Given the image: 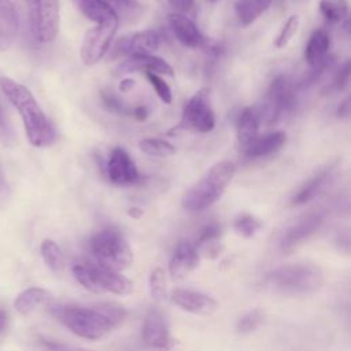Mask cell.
Masks as SVG:
<instances>
[{
  "label": "cell",
  "mask_w": 351,
  "mask_h": 351,
  "mask_svg": "<svg viewBox=\"0 0 351 351\" xmlns=\"http://www.w3.org/2000/svg\"><path fill=\"white\" fill-rule=\"evenodd\" d=\"M143 343L154 351H170L176 341L170 335L166 315L158 307H151L143 321Z\"/></svg>",
  "instance_id": "obj_11"
},
{
  "label": "cell",
  "mask_w": 351,
  "mask_h": 351,
  "mask_svg": "<svg viewBox=\"0 0 351 351\" xmlns=\"http://www.w3.org/2000/svg\"><path fill=\"white\" fill-rule=\"evenodd\" d=\"M265 321V313L261 308H254L239 317L236 322L237 333H251L256 330Z\"/></svg>",
  "instance_id": "obj_31"
},
{
  "label": "cell",
  "mask_w": 351,
  "mask_h": 351,
  "mask_svg": "<svg viewBox=\"0 0 351 351\" xmlns=\"http://www.w3.org/2000/svg\"><path fill=\"white\" fill-rule=\"evenodd\" d=\"M5 328H7V313L3 308H0V335L4 333Z\"/></svg>",
  "instance_id": "obj_44"
},
{
  "label": "cell",
  "mask_w": 351,
  "mask_h": 351,
  "mask_svg": "<svg viewBox=\"0 0 351 351\" xmlns=\"http://www.w3.org/2000/svg\"><path fill=\"white\" fill-rule=\"evenodd\" d=\"M330 173V169H324L321 171H318L317 174H314V177H311L296 193L295 196L292 197L291 203L293 206H300V204H304L307 202H310L311 199H314L319 191L322 189V186L325 185L326 180H328V176Z\"/></svg>",
  "instance_id": "obj_26"
},
{
  "label": "cell",
  "mask_w": 351,
  "mask_h": 351,
  "mask_svg": "<svg viewBox=\"0 0 351 351\" xmlns=\"http://www.w3.org/2000/svg\"><path fill=\"white\" fill-rule=\"evenodd\" d=\"M171 300L182 310L200 315H208L218 308V303L211 296L192 289H174Z\"/></svg>",
  "instance_id": "obj_17"
},
{
  "label": "cell",
  "mask_w": 351,
  "mask_h": 351,
  "mask_svg": "<svg viewBox=\"0 0 351 351\" xmlns=\"http://www.w3.org/2000/svg\"><path fill=\"white\" fill-rule=\"evenodd\" d=\"M261 228L262 222L251 214H241L234 221V229L244 237H252Z\"/></svg>",
  "instance_id": "obj_33"
},
{
  "label": "cell",
  "mask_w": 351,
  "mask_h": 351,
  "mask_svg": "<svg viewBox=\"0 0 351 351\" xmlns=\"http://www.w3.org/2000/svg\"><path fill=\"white\" fill-rule=\"evenodd\" d=\"M0 137H7V125L4 122V118H3V112L0 110Z\"/></svg>",
  "instance_id": "obj_45"
},
{
  "label": "cell",
  "mask_w": 351,
  "mask_h": 351,
  "mask_svg": "<svg viewBox=\"0 0 351 351\" xmlns=\"http://www.w3.org/2000/svg\"><path fill=\"white\" fill-rule=\"evenodd\" d=\"M200 254L191 241H180L170 258L169 271L171 278L181 280L191 274L199 265Z\"/></svg>",
  "instance_id": "obj_16"
},
{
  "label": "cell",
  "mask_w": 351,
  "mask_h": 351,
  "mask_svg": "<svg viewBox=\"0 0 351 351\" xmlns=\"http://www.w3.org/2000/svg\"><path fill=\"white\" fill-rule=\"evenodd\" d=\"M206 1H208V3H215L217 0H206Z\"/></svg>",
  "instance_id": "obj_47"
},
{
  "label": "cell",
  "mask_w": 351,
  "mask_h": 351,
  "mask_svg": "<svg viewBox=\"0 0 351 351\" xmlns=\"http://www.w3.org/2000/svg\"><path fill=\"white\" fill-rule=\"evenodd\" d=\"M89 250L96 262L117 271L128 269L133 252L125 236L115 228H104L89 239Z\"/></svg>",
  "instance_id": "obj_5"
},
{
  "label": "cell",
  "mask_w": 351,
  "mask_h": 351,
  "mask_svg": "<svg viewBox=\"0 0 351 351\" xmlns=\"http://www.w3.org/2000/svg\"><path fill=\"white\" fill-rule=\"evenodd\" d=\"M104 173L108 181L118 186L134 185L140 181V174L136 163L122 147H115L111 149L106 162Z\"/></svg>",
  "instance_id": "obj_14"
},
{
  "label": "cell",
  "mask_w": 351,
  "mask_h": 351,
  "mask_svg": "<svg viewBox=\"0 0 351 351\" xmlns=\"http://www.w3.org/2000/svg\"><path fill=\"white\" fill-rule=\"evenodd\" d=\"M138 148L141 152L155 156V158H167L176 154V147L163 138L147 137L138 143Z\"/></svg>",
  "instance_id": "obj_28"
},
{
  "label": "cell",
  "mask_w": 351,
  "mask_h": 351,
  "mask_svg": "<svg viewBox=\"0 0 351 351\" xmlns=\"http://www.w3.org/2000/svg\"><path fill=\"white\" fill-rule=\"evenodd\" d=\"M271 4V0H237L234 4L236 15L243 26L254 23Z\"/></svg>",
  "instance_id": "obj_25"
},
{
  "label": "cell",
  "mask_w": 351,
  "mask_h": 351,
  "mask_svg": "<svg viewBox=\"0 0 351 351\" xmlns=\"http://www.w3.org/2000/svg\"><path fill=\"white\" fill-rule=\"evenodd\" d=\"M324 276L321 269L314 263H289L270 270L265 276V284L271 291L298 296L308 295L321 288Z\"/></svg>",
  "instance_id": "obj_3"
},
{
  "label": "cell",
  "mask_w": 351,
  "mask_h": 351,
  "mask_svg": "<svg viewBox=\"0 0 351 351\" xmlns=\"http://www.w3.org/2000/svg\"><path fill=\"white\" fill-rule=\"evenodd\" d=\"M319 11L329 23H339L348 14L347 0H319Z\"/></svg>",
  "instance_id": "obj_30"
},
{
  "label": "cell",
  "mask_w": 351,
  "mask_h": 351,
  "mask_svg": "<svg viewBox=\"0 0 351 351\" xmlns=\"http://www.w3.org/2000/svg\"><path fill=\"white\" fill-rule=\"evenodd\" d=\"M136 85V81L133 78H123L119 82V90L121 92H129Z\"/></svg>",
  "instance_id": "obj_43"
},
{
  "label": "cell",
  "mask_w": 351,
  "mask_h": 351,
  "mask_svg": "<svg viewBox=\"0 0 351 351\" xmlns=\"http://www.w3.org/2000/svg\"><path fill=\"white\" fill-rule=\"evenodd\" d=\"M287 141V134L282 130H276L271 133H266L262 136H256L252 141H250L243 149L244 156L250 159H258L269 156L281 149V147Z\"/></svg>",
  "instance_id": "obj_20"
},
{
  "label": "cell",
  "mask_w": 351,
  "mask_h": 351,
  "mask_svg": "<svg viewBox=\"0 0 351 351\" xmlns=\"http://www.w3.org/2000/svg\"><path fill=\"white\" fill-rule=\"evenodd\" d=\"M141 214H143V211H141L138 207H132V208L129 210V215H132V217H134V218H138Z\"/></svg>",
  "instance_id": "obj_46"
},
{
  "label": "cell",
  "mask_w": 351,
  "mask_h": 351,
  "mask_svg": "<svg viewBox=\"0 0 351 351\" xmlns=\"http://www.w3.org/2000/svg\"><path fill=\"white\" fill-rule=\"evenodd\" d=\"M325 217L322 213H308L292 223L280 239V250L284 254H291L306 243L322 226Z\"/></svg>",
  "instance_id": "obj_13"
},
{
  "label": "cell",
  "mask_w": 351,
  "mask_h": 351,
  "mask_svg": "<svg viewBox=\"0 0 351 351\" xmlns=\"http://www.w3.org/2000/svg\"><path fill=\"white\" fill-rule=\"evenodd\" d=\"M221 236V226L215 222L206 225L202 232L197 236V240L195 243L196 250L199 251V254H203L208 258H215L218 256L221 247L218 244Z\"/></svg>",
  "instance_id": "obj_24"
},
{
  "label": "cell",
  "mask_w": 351,
  "mask_h": 351,
  "mask_svg": "<svg viewBox=\"0 0 351 351\" xmlns=\"http://www.w3.org/2000/svg\"><path fill=\"white\" fill-rule=\"evenodd\" d=\"M350 71H351V64H350V60H346L339 71L336 73L335 75V80H333V88L336 90H343L347 85H348V81H350Z\"/></svg>",
  "instance_id": "obj_37"
},
{
  "label": "cell",
  "mask_w": 351,
  "mask_h": 351,
  "mask_svg": "<svg viewBox=\"0 0 351 351\" xmlns=\"http://www.w3.org/2000/svg\"><path fill=\"white\" fill-rule=\"evenodd\" d=\"M145 77L149 81V84L154 88V90L156 92V95L159 96V99L163 103L170 104L171 99H173V95H171V89H170L169 84L160 75L154 74V73H145Z\"/></svg>",
  "instance_id": "obj_35"
},
{
  "label": "cell",
  "mask_w": 351,
  "mask_h": 351,
  "mask_svg": "<svg viewBox=\"0 0 351 351\" xmlns=\"http://www.w3.org/2000/svg\"><path fill=\"white\" fill-rule=\"evenodd\" d=\"M75 4L80 8V11L95 23H101L117 16L107 5H104L99 0H75Z\"/></svg>",
  "instance_id": "obj_27"
},
{
  "label": "cell",
  "mask_w": 351,
  "mask_h": 351,
  "mask_svg": "<svg viewBox=\"0 0 351 351\" xmlns=\"http://www.w3.org/2000/svg\"><path fill=\"white\" fill-rule=\"evenodd\" d=\"M167 23L176 36V38L184 45L189 48L204 47L207 40L199 30L197 25L186 15L181 12H171L167 16Z\"/></svg>",
  "instance_id": "obj_15"
},
{
  "label": "cell",
  "mask_w": 351,
  "mask_h": 351,
  "mask_svg": "<svg viewBox=\"0 0 351 351\" xmlns=\"http://www.w3.org/2000/svg\"><path fill=\"white\" fill-rule=\"evenodd\" d=\"M130 115L133 118H136L137 121H145L148 118V115H149V111H148V108L145 106L141 104V106H137L133 110H130Z\"/></svg>",
  "instance_id": "obj_41"
},
{
  "label": "cell",
  "mask_w": 351,
  "mask_h": 351,
  "mask_svg": "<svg viewBox=\"0 0 351 351\" xmlns=\"http://www.w3.org/2000/svg\"><path fill=\"white\" fill-rule=\"evenodd\" d=\"M170 4L177 10L176 12H189L193 8V0H169Z\"/></svg>",
  "instance_id": "obj_40"
},
{
  "label": "cell",
  "mask_w": 351,
  "mask_h": 351,
  "mask_svg": "<svg viewBox=\"0 0 351 351\" xmlns=\"http://www.w3.org/2000/svg\"><path fill=\"white\" fill-rule=\"evenodd\" d=\"M118 25L119 19L114 16L101 23H96L85 33L80 49V56L84 64L93 66L103 59L110 49L111 41L118 30Z\"/></svg>",
  "instance_id": "obj_10"
},
{
  "label": "cell",
  "mask_w": 351,
  "mask_h": 351,
  "mask_svg": "<svg viewBox=\"0 0 351 351\" xmlns=\"http://www.w3.org/2000/svg\"><path fill=\"white\" fill-rule=\"evenodd\" d=\"M101 101L104 104V107L112 112H117V114H130V110H128L123 103L117 97L114 96L111 92H101Z\"/></svg>",
  "instance_id": "obj_36"
},
{
  "label": "cell",
  "mask_w": 351,
  "mask_h": 351,
  "mask_svg": "<svg viewBox=\"0 0 351 351\" xmlns=\"http://www.w3.org/2000/svg\"><path fill=\"white\" fill-rule=\"evenodd\" d=\"M132 71H144V73H154V74H166L173 77L174 71L173 67L159 56L155 55H136L126 58L118 67L117 73H132Z\"/></svg>",
  "instance_id": "obj_18"
},
{
  "label": "cell",
  "mask_w": 351,
  "mask_h": 351,
  "mask_svg": "<svg viewBox=\"0 0 351 351\" xmlns=\"http://www.w3.org/2000/svg\"><path fill=\"white\" fill-rule=\"evenodd\" d=\"M149 291L155 300H162L166 296V278L160 267H155L149 276Z\"/></svg>",
  "instance_id": "obj_34"
},
{
  "label": "cell",
  "mask_w": 351,
  "mask_h": 351,
  "mask_svg": "<svg viewBox=\"0 0 351 351\" xmlns=\"http://www.w3.org/2000/svg\"><path fill=\"white\" fill-rule=\"evenodd\" d=\"M51 299V292L43 288H27L22 291L14 300V307L22 315H29L37 306L48 302Z\"/></svg>",
  "instance_id": "obj_23"
},
{
  "label": "cell",
  "mask_w": 351,
  "mask_h": 351,
  "mask_svg": "<svg viewBox=\"0 0 351 351\" xmlns=\"http://www.w3.org/2000/svg\"><path fill=\"white\" fill-rule=\"evenodd\" d=\"M330 38L325 29H315L304 48V60L313 67H321L332 63V58L329 56Z\"/></svg>",
  "instance_id": "obj_19"
},
{
  "label": "cell",
  "mask_w": 351,
  "mask_h": 351,
  "mask_svg": "<svg viewBox=\"0 0 351 351\" xmlns=\"http://www.w3.org/2000/svg\"><path fill=\"white\" fill-rule=\"evenodd\" d=\"M236 165L230 160H222L211 166L206 174L191 186L184 197L182 207L191 213H199L213 206L223 195L233 180Z\"/></svg>",
  "instance_id": "obj_4"
},
{
  "label": "cell",
  "mask_w": 351,
  "mask_h": 351,
  "mask_svg": "<svg viewBox=\"0 0 351 351\" xmlns=\"http://www.w3.org/2000/svg\"><path fill=\"white\" fill-rule=\"evenodd\" d=\"M215 126V117L210 103V89H199L184 106L180 122L169 130V134L180 132H199L208 133Z\"/></svg>",
  "instance_id": "obj_7"
},
{
  "label": "cell",
  "mask_w": 351,
  "mask_h": 351,
  "mask_svg": "<svg viewBox=\"0 0 351 351\" xmlns=\"http://www.w3.org/2000/svg\"><path fill=\"white\" fill-rule=\"evenodd\" d=\"M261 125L259 111L254 107H244L236 121V133L237 141L241 148H244L250 141H252L258 134Z\"/></svg>",
  "instance_id": "obj_22"
},
{
  "label": "cell",
  "mask_w": 351,
  "mask_h": 351,
  "mask_svg": "<svg viewBox=\"0 0 351 351\" xmlns=\"http://www.w3.org/2000/svg\"><path fill=\"white\" fill-rule=\"evenodd\" d=\"M40 252L43 259L45 261L47 266L53 271V273H60L63 270L64 266V261H63V254L60 247L51 239H45L41 243L40 247Z\"/></svg>",
  "instance_id": "obj_29"
},
{
  "label": "cell",
  "mask_w": 351,
  "mask_h": 351,
  "mask_svg": "<svg viewBox=\"0 0 351 351\" xmlns=\"http://www.w3.org/2000/svg\"><path fill=\"white\" fill-rule=\"evenodd\" d=\"M295 104V92L288 78L282 74L274 77L266 92L263 107L262 110H258L261 122L263 121L266 125L276 123L284 112L292 111Z\"/></svg>",
  "instance_id": "obj_9"
},
{
  "label": "cell",
  "mask_w": 351,
  "mask_h": 351,
  "mask_svg": "<svg viewBox=\"0 0 351 351\" xmlns=\"http://www.w3.org/2000/svg\"><path fill=\"white\" fill-rule=\"evenodd\" d=\"M348 114H350V99L346 97V99L340 103V106L337 107V117L346 118V117H348Z\"/></svg>",
  "instance_id": "obj_42"
},
{
  "label": "cell",
  "mask_w": 351,
  "mask_h": 351,
  "mask_svg": "<svg viewBox=\"0 0 351 351\" xmlns=\"http://www.w3.org/2000/svg\"><path fill=\"white\" fill-rule=\"evenodd\" d=\"M160 44V36L156 30H140L121 37L111 49V58L136 56V55H152L158 51Z\"/></svg>",
  "instance_id": "obj_12"
},
{
  "label": "cell",
  "mask_w": 351,
  "mask_h": 351,
  "mask_svg": "<svg viewBox=\"0 0 351 351\" xmlns=\"http://www.w3.org/2000/svg\"><path fill=\"white\" fill-rule=\"evenodd\" d=\"M19 21L11 0H0V51L8 49L16 38Z\"/></svg>",
  "instance_id": "obj_21"
},
{
  "label": "cell",
  "mask_w": 351,
  "mask_h": 351,
  "mask_svg": "<svg viewBox=\"0 0 351 351\" xmlns=\"http://www.w3.org/2000/svg\"><path fill=\"white\" fill-rule=\"evenodd\" d=\"M30 33L38 43H51L59 32L58 0H25Z\"/></svg>",
  "instance_id": "obj_8"
},
{
  "label": "cell",
  "mask_w": 351,
  "mask_h": 351,
  "mask_svg": "<svg viewBox=\"0 0 351 351\" xmlns=\"http://www.w3.org/2000/svg\"><path fill=\"white\" fill-rule=\"evenodd\" d=\"M73 274L82 287L96 293L111 292L128 295L133 289V284L128 277L97 262L75 263L73 266Z\"/></svg>",
  "instance_id": "obj_6"
},
{
  "label": "cell",
  "mask_w": 351,
  "mask_h": 351,
  "mask_svg": "<svg viewBox=\"0 0 351 351\" xmlns=\"http://www.w3.org/2000/svg\"><path fill=\"white\" fill-rule=\"evenodd\" d=\"M8 197H10V188L7 185V181L0 165V208H3L7 204Z\"/></svg>",
  "instance_id": "obj_39"
},
{
  "label": "cell",
  "mask_w": 351,
  "mask_h": 351,
  "mask_svg": "<svg viewBox=\"0 0 351 351\" xmlns=\"http://www.w3.org/2000/svg\"><path fill=\"white\" fill-rule=\"evenodd\" d=\"M299 25H300V19L298 15H291L287 22L284 23V26L281 27L278 36L276 37L274 40V47L281 49V48H285L289 41L293 38V36L296 34L298 29H299Z\"/></svg>",
  "instance_id": "obj_32"
},
{
  "label": "cell",
  "mask_w": 351,
  "mask_h": 351,
  "mask_svg": "<svg viewBox=\"0 0 351 351\" xmlns=\"http://www.w3.org/2000/svg\"><path fill=\"white\" fill-rule=\"evenodd\" d=\"M41 343L48 351H90V350H85L81 347H74L70 344H63V343H58V341L47 340V339H43Z\"/></svg>",
  "instance_id": "obj_38"
},
{
  "label": "cell",
  "mask_w": 351,
  "mask_h": 351,
  "mask_svg": "<svg viewBox=\"0 0 351 351\" xmlns=\"http://www.w3.org/2000/svg\"><path fill=\"white\" fill-rule=\"evenodd\" d=\"M0 89L21 114L30 144L34 147L49 145L55 133L32 92L10 77H0Z\"/></svg>",
  "instance_id": "obj_2"
},
{
  "label": "cell",
  "mask_w": 351,
  "mask_h": 351,
  "mask_svg": "<svg viewBox=\"0 0 351 351\" xmlns=\"http://www.w3.org/2000/svg\"><path fill=\"white\" fill-rule=\"evenodd\" d=\"M51 314L74 335L97 340L123 322L126 310L121 304L104 302L89 306L55 304L51 307Z\"/></svg>",
  "instance_id": "obj_1"
}]
</instances>
